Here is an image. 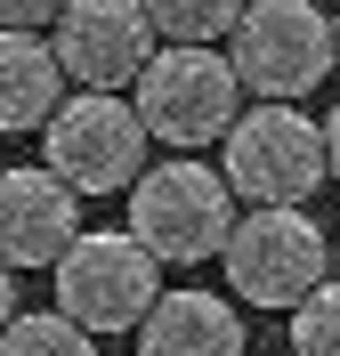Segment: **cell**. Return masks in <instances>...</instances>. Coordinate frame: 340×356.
Returning a JSON list of instances; mask_svg holds the SVG:
<instances>
[{
    "mask_svg": "<svg viewBox=\"0 0 340 356\" xmlns=\"http://www.w3.org/2000/svg\"><path fill=\"white\" fill-rule=\"evenodd\" d=\"M219 267L243 308H292L332 275V235L308 219V202H243L219 243Z\"/></svg>",
    "mask_w": 340,
    "mask_h": 356,
    "instance_id": "cell-1",
    "label": "cell"
},
{
    "mask_svg": "<svg viewBox=\"0 0 340 356\" xmlns=\"http://www.w3.org/2000/svg\"><path fill=\"white\" fill-rule=\"evenodd\" d=\"M235 106H243V89H235V73H227V57L211 41H154V57L130 73L138 130L162 138V146H179V154L219 146Z\"/></svg>",
    "mask_w": 340,
    "mask_h": 356,
    "instance_id": "cell-2",
    "label": "cell"
},
{
    "mask_svg": "<svg viewBox=\"0 0 340 356\" xmlns=\"http://www.w3.org/2000/svg\"><path fill=\"white\" fill-rule=\"evenodd\" d=\"M130 195V235L146 243L154 267H203L219 259L227 227H235V195L211 162H146V170L122 186Z\"/></svg>",
    "mask_w": 340,
    "mask_h": 356,
    "instance_id": "cell-3",
    "label": "cell"
},
{
    "mask_svg": "<svg viewBox=\"0 0 340 356\" xmlns=\"http://www.w3.org/2000/svg\"><path fill=\"white\" fill-rule=\"evenodd\" d=\"M227 73L243 97H275L292 106L332 73V24L316 0H243V17L227 24Z\"/></svg>",
    "mask_w": 340,
    "mask_h": 356,
    "instance_id": "cell-4",
    "label": "cell"
},
{
    "mask_svg": "<svg viewBox=\"0 0 340 356\" xmlns=\"http://www.w3.org/2000/svg\"><path fill=\"white\" fill-rule=\"evenodd\" d=\"M219 178L235 211L243 202H308L324 186V130L300 106H235V122L219 130Z\"/></svg>",
    "mask_w": 340,
    "mask_h": 356,
    "instance_id": "cell-5",
    "label": "cell"
},
{
    "mask_svg": "<svg viewBox=\"0 0 340 356\" xmlns=\"http://www.w3.org/2000/svg\"><path fill=\"white\" fill-rule=\"evenodd\" d=\"M57 316H73L90 340L106 332H138V316L154 308L162 291V267L146 259L130 227H81L65 251H57Z\"/></svg>",
    "mask_w": 340,
    "mask_h": 356,
    "instance_id": "cell-6",
    "label": "cell"
},
{
    "mask_svg": "<svg viewBox=\"0 0 340 356\" xmlns=\"http://www.w3.org/2000/svg\"><path fill=\"white\" fill-rule=\"evenodd\" d=\"M41 138H49V170L65 178L73 195H122L138 170H146V146L154 138L138 130V113H130V97L122 89H81V97H57L49 106V122H41Z\"/></svg>",
    "mask_w": 340,
    "mask_h": 356,
    "instance_id": "cell-7",
    "label": "cell"
},
{
    "mask_svg": "<svg viewBox=\"0 0 340 356\" xmlns=\"http://www.w3.org/2000/svg\"><path fill=\"white\" fill-rule=\"evenodd\" d=\"M49 24V57L81 89H130V73L154 57V24L138 0H65Z\"/></svg>",
    "mask_w": 340,
    "mask_h": 356,
    "instance_id": "cell-8",
    "label": "cell"
},
{
    "mask_svg": "<svg viewBox=\"0 0 340 356\" xmlns=\"http://www.w3.org/2000/svg\"><path fill=\"white\" fill-rule=\"evenodd\" d=\"M81 235V195L49 162H0V267H57Z\"/></svg>",
    "mask_w": 340,
    "mask_h": 356,
    "instance_id": "cell-9",
    "label": "cell"
},
{
    "mask_svg": "<svg viewBox=\"0 0 340 356\" xmlns=\"http://www.w3.org/2000/svg\"><path fill=\"white\" fill-rule=\"evenodd\" d=\"M138 356H243V308L219 291H154L138 316Z\"/></svg>",
    "mask_w": 340,
    "mask_h": 356,
    "instance_id": "cell-10",
    "label": "cell"
},
{
    "mask_svg": "<svg viewBox=\"0 0 340 356\" xmlns=\"http://www.w3.org/2000/svg\"><path fill=\"white\" fill-rule=\"evenodd\" d=\"M57 97H65V73L49 57V41L41 33H0V138L41 130Z\"/></svg>",
    "mask_w": 340,
    "mask_h": 356,
    "instance_id": "cell-11",
    "label": "cell"
},
{
    "mask_svg": "<svg viewBox=\"0 0 340 356\" xmlns=\"http://www.w3.org/2000/svg\"><path fill=\"white\" fill-rule=\"evenodd\" d=\"M0 356H97V340L73 324V316L41 308V316H8L0 324Z\"/></svg>",
    "mask_w": 340,
    "mask_h": 356,
    "instance_id": "cell-12",
    "label": "cell"
},
{
    "mask_svg": "<svg viewBox=\"0 0 340 356\" xmlns=\"http://www.w3.org/2000/svg\"><path fill=\"white\" fill-rule=\"evenodd\" d=\"M154 41H227V24L243 17V0H138Z\"/></svg>",
    "mask_w": 340,
    "mask_h": 356,
    "instance_id": "cell-13",
    "label": "cell"
},
{
    "mask_svg": "<svg viewBox=\"0 0 340 356\" xmlns=\"http://www.w3.org/2000/svg\"><path fill=\"white\" fill-rule=\"evenodd\" d=\"M284 316H292V356H340V284L332 275L316 291H300Z\"/></svg>",
    "mask_w": 340,
    "mask_h": 356,
    "instance_id": "cell-14",
    "label": "cell"
},
{
    "mask_svg": "<svg viewBox=\"0 0 340 356\" xmlns=\"http://www.w3.org/2000/svg\"><path fill=\"white\" fill-rule=\"evenodd\" d=\"M65 0H0V33H41Z\"/></svg>",
    "mask_w": 340,
    "mask_h": 356,
    "instance_id": "cell-15",
    "label": "cell"
},
{
    "mask_svg": "<svg viewBox=\"0 0 340 356\" xmlns=\"http://www.w3.org/2000/svg\"><path fill=\"white\" fill-rule=\"evenodd\" d=\"M316 130H324V178H340V106H332V113H324Z\"/></svg>",
    "mask_w": 340,
    "mask_h": 356,
    "instance_id": "cell-16",
    "label": "cell"
},
{
    "mask_svg": "<svg viewBox=\"0 0 340 356\" xmlns=\"http://www.w3.org/2000/svg\"><path fill=\"white\" fill-rule=\"evenodd\" d=\"M17 316V267H0V324Z\"/></svg>",
    "mask_w": 340,
    "mask_h": 356,
    "instance_id": "cell-17",
    "label": "cell"
},
{
    "mask_svg": "<svg viewBox=\"0 0 340 356\" xmlns=\"http://www.w3.org/2000/svg\"><path fill=\"white\" fill-rule=\"evenodd\" d=\"M324 24H332V73H340V8H332V17H324Z\"/></svg>",
    "mask_w": 340,
    "mask_h": 356,
    "instance_id": "cell-18",
    "label": "cell"
},
{
    "mask_svg": "<svg viewBox=\"0 0 340 356\" xmlns=\"http://www.w3.org/2000/svg\"><path fill=\"white\" fill-rule=\"evenodd\" d=\"M332 259H340V235H332Z\"/></svg>",
    "mask_w": 340,
    "mask_h": 356,
    "instance_id": "cell-19",
    "label": "cell"
},
{
    "mask_svg": "<svg viewBox=\"0 0 340 356\" xmlns=\"http://www.w3.org/2000/svg\"><path fill=\"white\" fill-rule=\"evenodd\" d=\"M243 356H251V348H243Z\"/></svg>",
    "mask_w": 340,
    "mask_h": 356,
    "instance_id": "cell-20",
    "label": "cell"
}]
</instances>
